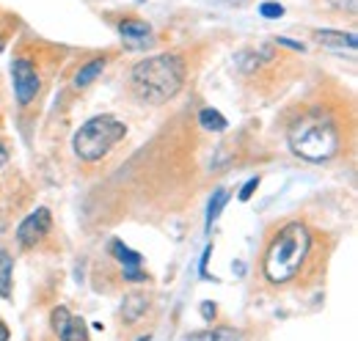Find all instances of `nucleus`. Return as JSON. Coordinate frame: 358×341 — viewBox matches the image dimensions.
Returning <instances> with one entry per match:
<instances>
[{
    "instance_id": "obj_1",
    "label": "nucleus",
    "mask_w": 358,
    "mask_h": 341,
    "mask_svg": "<svg viewBox=\"0 0 358 341\" xmlns=\"http://www.w3.org/2000/svg\"><path fill=\"white\" fill-rule=\"evenodd\" d=\"M287 143L306 163H328L342 149V129L322 108H306L287 129Z\"/></svg>"
},
{
    "instance_id": "obj_2",
    "label": "nucleus",
    "mask_w": 358,
    "mask_h": 341,
    "mask_svg": "<svg viewBox=\"0 0 358 341\" xmlns=\"http://www.w3.org/2000/svg\"><path fill=\"white\" fill-rule=\"evenodd\" d=\"M187 78L185 58L177 52H160L138 61L130 72V85L135 96L146 105H166L174 99Z\"/></svg>"
},
{
    "instance_id": "obj_3",
    "label": "nucleus",
    "mask_w": 358,
    "mask_h": 341,
    "mask_svg": "<svg viewBox=\"0 0 358 341\" xmlns=\"http://www.w3.org/2000/svg\"><path fill=\"white\" fill-rule=\"evenodd\" d=\"M312 251V231L303 220H289L284 223L273 240L268 242V251L262 259V270L270 284L281 286L289 284L292 278H298V273L303 270L306 259Z\"/></svg>"
},
{
    "instance_id": "obj_4",
    "label": "nucleus",
    "mask_w": 358,
    "mask_h": 341,
    "mask_svg": "<svg viewBox=\"0 0 358 341\" xmlns=\"http://www.w3.org/2000/svg\"><path fill=\"white\" fill-rule=\"evenodd\" d=\"M124 135H127L124 122H119L110 113H102V116L89 119L83 127L75 132L72 149L83 163H99L113 152L116 143L124 140Z\"/></svg>"
},
{
    "instance_id": "obj_5",
    "label": "nucleus",
    "mask_w": 358,
    "mask_h": 341,
    "mask_svg": "<svg viewBox=\"0 0 358 341\" xmlns=\"http://www.w3.org/2000/svg\"><path fill=\"white\" fill-rule=\"evenodd\" d=\"M11 83H14V94H17V102L22 108H28L31 102H36L39 91H42V78L36 72V64L28 58V55H20L14 58L11 64Z\"/></svg>"
},
{
    "instance_id": "obj_6",
    "label": "nucleus",
    "mask_w": 358,
    "mask_h": 341,
    "mask_svg": "<svg viewBox=\"0 0 358 341\" xmlns=\"http://www.w3.org/2000/svg\"><path fill=\"white\" fill-rule=\"evenodd\" d=\"M50 226H52V212H50L47 207L34 210V212L20 223V228H17V242H20L22 248H34V245H39V242L47 237Z\"/></svg>"
},
{
    "instance_id": "obj_7",
    "label": "nucleus",
    "mask_w": 358,
    "mask_h": 341,
    "mask_svg": "<svg viewBox=\"0 0 358 341\" xmlns=\"http://www.w3.org/2000/svg\"><path fill=\"white\" fill-rule=\"evenodd\" d=\"M110 251H113V256L124 264V278L127 281H146V273L141 270V264H143V256L141 254H135V251H130L127 245H122L119 240H113L110 242Z\"/></svg>"
},
{
    "instance_id": "obj_8",
    "label": "nucleus",
    "mask_w": 358,
    "mask_h": 341,
    "mask_svg": "<svg viewBox=\"0 0 358 341\" xmlns=\"http://www.w3.org/2000/svg\"><path fill=\"white\" fill-rule=\"evenodd\" d=\"M119 34L124 36V42H130V47H149L152 42V28L143 20H122Z\"/></svg>"
},
{
    "instance_id": "obj_9",
    "label": "nucleus",
    "mask_w": 358,
    "mask_h": 341,
    "mask_svg": "<svg viewBox=\"0 0 358 341\" xmlns=\"http://www.w3.org/2000/svg\"><path fill=\"white\" fill-rule=\"evenodd\" d=\"M314 39L325 47L334 50H356V34H345V31H314Z\"/></svg>"
},
{
    "instance_id": "obj_10",
    "label": "nucleus",
    "mask_w": 358,
    "mask_h": 341,
    "mask_svg": "<svg viewBox=\"0 0 358 341\" xmlns=\"http://www.w3.org/2000/svg\"><path fill=\"white\" fill-rule=\"evenodd\" d=\"M146 308H149V300L146 295H141V292H133V295H127L124 303H122V319L124 322H138L143 314H146Z\"/></svg>"
},
{
    "instance_id": "obj_11",
    "label": "nucleus",
    "mask_w": 358,
    "mask_h": 341,
    "mask_svg": "<svg viewBox=\"0 0 358 341\" xmlns=\"http://www.w3.org/2000/svg\"><path fill=\"white\" fill-rule=\"evenodd\" d=\"M55 333H58L61 341H89V328H86V322L78 319V317H72V314H69V319L61 325V331H55Z\"/></svg>"
},
{
    "instance_id": "obj_12",
    "label": "nucleus",
    "mask_w": 358,
    "mask_h": 341,
    "mask_svg": "<svg viewBox=\"0 0 358 341\" xmlns=\"http://www.w3.org/2000/svg\"><path fill=\"white\" fill-rule=\"evenodd\" d=\"M199 124L207 129V132H226L229 129V122H226L215 108H201L199 110Z\"/></svg>"
},
{
    "instance_id": "obj_13",
    "label": "nucleus",
    "mask_w": 358,
    "mask_h": 341,
    "mask_svg": "<svg viewBox=\"0 0 358 341\" xmlns=\"http://www.w3.org/2000/svg\"><path fill=\"white\" fill-rule=\"evenodd\" d=\"M102 69H105V58H94V61H89V64L80 66V72L75 75V85H78V88L91 85L99 75H102Z\"/></svg>"
},
{
    "instance_id": "obj_14",
    "label": "nucleus",
    "mask_w": 358,
    "mask_h": 341,
    "mask_svg": "<svg viewBox=\"0 0 358 341\" xmlns=\"http://www.w3.org/2000/svg\"><path fill=\"white\" fill-rule=\"evenodd\" d=\"M182 341H243V339L231 328H213V331H199V333H193V336H187V339Z\"/></svg>"
},
{
    "instance_id": "obj_15",
    "label": "nucleus",
    "mask_w": 358,
    "mask_h": 341,
    "mask_svg": "<svg viewBox=\"0 0 358 341\" xmlns=\"http://www.w3.org/2000/svg\"><path fill=\"white\" fill-rule=\"evenodd\" d=\"M11 270H14V259L8 251L0 248V298H11Z\"/></svg>"
},
{
    "instance_id": "obj_16",
    "label": "nucleus",
    "mask_w": 358,
    "mask_h": 341,
    "mask_svg": "<svg viewBox=\"0 0 358 341\" xmlns=\"http://www.w3.org/2000/svg\"><path fill=\"white\" fill-rule=\"evenodd\" d=\"M226 204H229V190L221 187V190H215V196H213V198H210V204H207V231H210V228H213V223L221 217Z\"/></svg>"
},
{
    "instance_id": "obj_17",
    "label": "nucleus",
    "mask_w": 358,
    "mask_h": 341,
    "mask_svg": "<svg viewBox=\"0 0 358 341\" xmlns=\"http://www.w3.org/2000/svg\"><path fill=\"white\" fill-rule=\"evenodd\" d=\"M259 184H262V179H259V176H251V179L243 184V190H240V201H251V196L257 193Z\"/></svg>"
},
{
    "instance_id": "obj_18",
    "label": "nucleus",
    "mask_w": 358,
    "mask_h": 341,
    "mask_svg": "<svg viewBox=\"0 0 358 341\" xmlns=\"http://www.w3.org/2000/svg\"><path fill=\"white\" fill-rule=\"evenodd\" d=\"M259 11H262V17H268V20H278V17L284 14V6H281V3H262Z\"/></svg>"
},
{
    "instance_id": "obj_19",
    "label": "nucleus",
    "mask_w": 358,
    "mask_h": 341,
    "mask_svg": "<svg viewBox=\"0 0 358 341\" xmlns=\"http://www.w3.org/2000/svg\"><path fill=\"white\" fill-rule=\"evenodd\" d=\"M199 308H201V317H204V319H215V314H218V305L210 303V300H204Z\"/></svg>"
},
{
    "instance_id": "obj_20",
    "label": "nucleus",
    "mask_w": 358,
    "mask_h": 341,
    "mask_svg": "<svg viewBox=\"0 0 358 341\" xmlns=\"http://www.w3.org/2000/svg\"><path fill=\"white\" fill-rule=\"evenodd\" d=\"M210 254H213V248H207V251H204V256H201V264H199L201 278H210V273H207V259H210Z\"/></svg>"
},
{
    "instance_id": "obj_21",
    "label": "nucleus",
    "mask_w": 358,
    "mask_h": 341,
    "mask_svg": "<svg viewBox=\"0 0 358 341\" xmlns=\"http://www.w3.org/2000/svg\"><path fill=\"white\" fill-rule=\"evenodd\" d=\"M6 163H8V149H6L3 143H0V168H3Z\"/></svg>"
},
{
    "instance_id": "obj_22",
    "label": "nucleus",
    "mask_w": 358,
    "mask_h": 341,
    "mask_svg": "<svg viewBox=\"0 0 358 341\" xmlns=\"http://www.w3.org/2000/svg\"><path fill=\"white\" fill-rule=\"evenodd\" d=\"M0 341H8V325L0 319Z\"/></svg>"
},
{
    "instance_id": "obj_23",
    "label": "nucleus",
    "mask_w": 358,
    "mask_h": 341,
    "mask_svg": "<svg viewBox=\"0 0 358 341\" xmlns=\"http://www.w3.org/2000/svg\"><path fill=\"white\" fill-rule=\"evenodd\" d=\"M226 3H245V0H226Z\"/></svg>"
},
{
    "instance_id": "obj_24",
    "label": "nucleus",
    "mask_w": 358,
    "mask_h": 341,
    "mask_svg": "<svg viewBox=\"0 0 358 341\" xmlns=\"http://www.w3.org/2000/svg\"><path fill=\"white\" fill-rule=\"evenodd\" d=\"M138 341H149V336H141V339H138Z\"/></svg>"
}]
</instances>
